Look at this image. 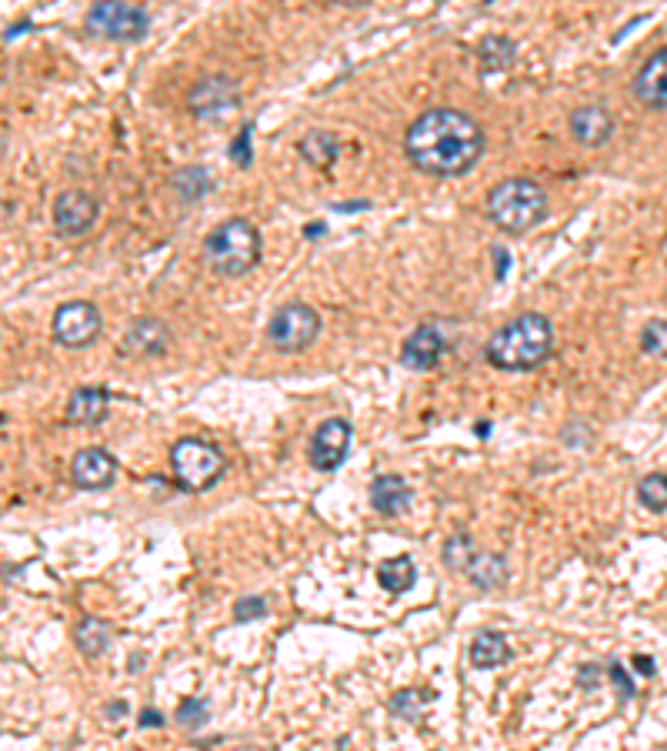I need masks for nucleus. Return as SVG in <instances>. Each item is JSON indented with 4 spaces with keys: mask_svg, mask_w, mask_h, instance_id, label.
<instances>
[{
    "mask_svg": "<svg viewBox=\"0 0 667 751\" xmlns=\"http://www.w3.org/2000/svg\"><path fill=\"white\" fill-rule=\"evenodd\" d=\"M404 154L427 177H461L484 154V130L454 107H431L404 134Z\"/></svg>",
    "mask_w": 667,
    "mask_h": 751,
    "instance_id": "nucleus-1",
    "label": "nucleus"
},
{
    "mask_svg": "<svg viewBox=\"0 0 667 751\" xmlns=\"http://www.w3.org/2000/svg\"><path fill=\"white\" fill-rule=\"evenodd\" d=\"M550 351H554V328L538 311H527L507 321L504 328L494 331V338L484 348L487 361L497 371H534L548 361Z\"/></svg>",
    "mask_w": 667,
    "mask_h": 751,
    "instance_id": "nucleus-2",
    "label": "nucleus"
},
{
    "mask_svg": "<svg viewBox=\"0 0 667 751\" xmlns=\"http://www.w3.org/2000/svg\"><path fill=\"white\" fill-rule=\"evenodd\" d=\"M487 217L504 234H527L548 217V194L531 177H507L487 194Z\"/></svg>",
    "mask_w": 667,
    "mask_h": 751,
    "instance_id": "nucleus-3",
    "label": "nucleus"
},
{
    "mask_svg": "<svg viewBox=\"0 0 667 751\" xmlns=\"http://www.w3.org/2000/svg\"><path fill=\"white\" fill-rule=\"evenodd\" d=\"M260 261V234L258 227L244 217L221 221L211 234L204 237V264L217 278H244Z\"/></svg>",
    "mask_w": 667,
    "mask_h": 751,
    "instance_id": "nucleus-4",
    "label": "nucleus"
},
{
    "mask_svg": "<svg viewBox=\"0 0 667 751\" xmlns=\"http://www.w3.org/2000/svg\"><path fill=\"white\" fill-rule=\"evenodd\" d=\"M227 458L221 455V447H214L211 441H200V437H180L171 447V471H174V482L184 491H207L221 482Z\"/></svg>",
    "mask_w": 667,
    "mask_h": 751,
    "instance_id": "nucleus-5",
    "label": "nucleus"
},
{
    "mask_svg": "<svg viewBox=\"0 0 667 751\" xmlns=\"http://www.w3.org/2000/svg\"><path fill=\"white\" fill-rule=\"evenodd\" d=\"M151 17L144 7L130 4V0H97L94 7L87 11V31L104 40H141L147 37Z\"/></svg>",
    "mask_w": 667,
    "mask_h": 751,
    "instance_id": "nucleus-6",
    "label": "nucleus"
},
{
    "mask_svg": "<svg viewBox=\"0 0 667 751\" xmlns=\"http://www.w3.org/2000/svg\"><path fill=\"white\" fill-rule=\"evenodd\" d=\"M317 334H320V314L311 305H304V301L284 305L268 324V340L281 354L307 351L317 340Z\"/></svg>",
    "mask_w": 667,
    "mask_h": 751,
    "instance_id": "nucleus-7",
    "label": "nucleus"
},
{
    "mask_svg": "<svg viewBox=\"0 0 667 751\" xmlns=\"http://www.w3.org/2000/svg\"><path fill=\"white\" fill-rule=\"evenodd\" d=\"M50 328H54V340L60 348L81 351L101 338V311L91 301H67L54 311Z\"/></svg>",
    "mask_w": 667,
    "mask_h": 751,
    "instance_id": "nucleus-8",
    "label": "nucleus"
},
{
    "mask_svg": "<svg viewBox=\"0 0 667 751\" xmlns=\"http://www.w3.org/2000/svg\"><path fill=\"white\" fill-rule=\"evenodd\" d=\"M188 107L197 120H224L241 107V91L231 77H200L188 91Z\"/></svg>",
    "mask_w": 667,
    "mask_h": 751,
    "instance_id": "nucleus-9",
    "label": "nucleus"
},
{
    "mask_svg": "<svg viewBox=\"0 0 667 751\" xmlns=\"http://www.w3.org/2000/svg\"><path fill=\"white\" fill-rule=\"evenodd\" d=\"M351 424L344 418H328V421L317 424L314 437L307 445V461L314 471H338L347 458V447H351Z\"/></svg>",
    "mask_w": 667,
    "mask_h": 751,
    "instance_id": "nucleus-10",
    "label": "nucleus"
},
{
    "mask_svg": "<svg viewBox=\"0 0 667 751\" xmlns=\"http://www.w3.org/2000/svg\"><path fill=\"white\" fill-rule=\"evenodd\" d=\"M447 354V331L437 321H424L410 331L404 348H400V364L410 371H431L441 364V358Z\"/></svg>",
    "mask_w": 667,
    "mask_h": 751,
    "instance_id": "nucleus-11",
    "label": "nucleus"
},
{
    "mask_svg": "<svg viewBox=\"0 0 667 751\" xmlns=\"http://www.w3.org/2000/svg\"><path fill=\"white\" fill-rule=\"evenodd\" d=\"M101 204L87 190H64L54 200V227L60 237H81L97 224Z\"/></svg>",
    "mask_w": 667,
    "mask_h": 751,
    "instance_id": "nucleus-12",
    "label": "nucleus"
},
{
    "mask_svg": "<svg viewBox=\"0 0 667 751\" xmlns=\"http://www.w3.org/2000/svg\"><path fill=\"white\" fill-rule=\"evenodd\" d=\"M118 478V461L104 447H81L71 461V482L81 491H104Z\"/></svg>",
    "mask_w": 667,
    "mask_h": 751,
    "instance_id": "nucleus-13",
    "label": "nucleus"
},
{
    "mask_svg": "<svg viewBox=\"0 0 667 751\" xmlns=\"http://www.w3.org/2000/svg\"><path fill=\"white\" fill-rule=\"evenodd\" d=\"M634 97L651 110H667V48L641 64V71L634 74Z\"/></svg>",
    "mask_w": 667,
    "mask_h": 751,
    "instance_id": "nucleus-14",
    "label": "nucleus"
},
{
    "mask_svg": "<svg viewBox=\"0 0 667 751\" xmlns=\"http://www.w3.org/2000/svg\"><path fill=\"white\" fill-rule=\"evenodd\" d=\"M567 130H571V137L577 144H584V147H601V144H608L610 134H614V118L608 114V107L584 104L567 118Z\"/></svg>",
    "mask_w": 667,
    "mask_h": 751,
    "instance_id": "nucleus-15",
    "label": "nucleus"
},
{
    "mask_svg": "<svg viewBox=\"0 0 667 751\" xmlns=\"http://www.w3.org/2000/svg\"><path fill=\"white\" fill-rule=\"evenodd\" d=\"M410 484L400 478V474H381V478H374V484H371V508H374L377 515L384 517H398L408 511L410 505Z\"/></svg>",
    "mask_w": 667,
    "mask_h": 751,
    "instance_id": "nucleus-16",
    "label": "nucleus"
},
{
    "mask_svg": "<svg viewBox=\"0 0 667 751\" xmlns=\"http://www.w3.org/2000/svg\"><path fill=\"white\" fill-rule=\"evenodd\" d=\"M110 411V394L107 388H77L67 401V421L77 428H94Z\"/></svg>",
    "mask_w": 667,
    "mask_h": 751,
    "instance_id": "nucleus-17",
    "label": "nucleus"
},
{
    "mask_svg": "<svg viewBox=\"0 0 667 751\" xmlns=\"http://www.w3.org/2000/svg\"><path fill=\"white\" fill-rule=\"evenodd\" d=\"M167 344H171V331L157 317H141L130 324L127 354H134V358H157L167 351Z\"/></svg>",
    "mask_w": 667,
    "mask_h": 751,
    "instance_id": "nucleus-18",
    "label": "nucleus"
},
{
    "mask_svg": "<svg viewBox=\"0 0 667 751\" xmlns=\"http://www.w3.org/2000/svg\"><path fill=\"white\" fill-rule=\"evenodd\" d=\"M511 661V645H507V638L497 632H480L474 641H470V665L480 671H491V668H501V665H507Z\"/></svg>",
    "mask_w": 667,
    "mask_h": 751,
    "instance_id": "nucleus-19",
    "label": "nucleus"
},
{
    "mask_svg": "<svg viewBox=\"0 0 667 751\" xmlns=\"http://www.w3.org/2000/svg\"><path fill=\"white\" fill-rule=\"evenodd\" d=\"M74 645L83 658H101L110 648V624L101 618H83L74 628Z\"/></svg>",
    "mask_w": 667,
    "mask_h": 751,
    "instance_id": "nucleus-20",
    "label": "nucleus"
},
{
    "mask_svg": "<svg viewBox=\"0 0 667 751\" xmlns=\"http://www.w3.org/2000/svg\"><path fill=\"white\" fill-rule=\"evenodd\" d=\"M464 571H468V578L480 588V591L504 588V581H507V564H504V558H497V554H474Z\"/></svg>",
    "mask_w": 667,
    "mask_h": 751,
    "instance_id": "nucleus-21",
    "label": "nucleus"
},
{
    "mask_svg": "<svg viewBox=\"0 0 667 751\" xmlns=\"http://www.w3.org/2000/svg\"><path fill=\"white\" fill-rule=\"evenodd\" d=\"M414 578H417V568H414L408 554H398V558H391V561L377 568V581L391 595H404L408 588H414Z\"/></svg>",
    "mask_w": 667,
    "mask_h": 751,
    "instance_id": "nucleus-22",
    "label": "nucleus"
},
{
    "mask_svg": "<svg viewBox=\"0 0 667 751\" xmlns=\"http://www.w3.org/2000/svg\"><path fill=\"white\" fill-rule=\"evenodd\" d=\"M297 151L304 154L307 164H314V167H320V171H324V167H330L334 161H338L340 147H338V141L330 137L328 130H314V134H307L304 141L297 144Z\"/></svg>",
    "mask_w": 667,
    "mask_h": 751,
    "instance_id": "nucleus-23",
    "label": "nucleus"
},
{
    "mask_svg": "<svg viewBox=\"0 0 667 751\" xmlns=\"http://www.w3.org/2000/svg\"><path fill=\"white\" fill-rule=\"evenodd\" d=\"M211 190V174L204 167H184L174 174V194L180 200H197Z\"/></svg>",
    "mask_w": 667,
    "mask_h": 751,
    "instance_id": "nucleus-24",
    "label": "nucleus"
},
{
    "mask_svg": "<svg viewBox=\"0 0 667 751\" xmlns=\"http://www.w3.org/2000/svg\"><path fill=\"white\" fill-rule=\"evenodd\" d=\"M637 501L654 515L667 511V474H644L637 482Z\"/></svg>",
    "mask_w": 667,
    "mask_h": 751,
    "instance_id": "nucleus-25",
    "label": "nucleus"
},
{
    "mask_svg": "<svg viewBox=\"0 0 667 751\" xmlns=\"http://www.w3.org/2000/svg\"><path fill=\"white\" fill-rule=\"evenodd\" d=\"M641 351L651 358H667V321H647L641 328Z\"/></svg>",
    "mask_w": 667,
    "mask_h": 751,
    "instance_id": "nucleus-26",
    "label": "nucleus"
},
{
    "mask_svg": "<svg viewBox=\"0 0 667 751\" xmlns=\"http://www.w3.org/2000/svg\"><path fill=\"white\" fill-rule=\"evenodd\" d=\"M474 554L478 552H474V544H470L468 535H454V538L444 541V561H447V568H454V571L468 568Z\"/></svg>",
    "mask_w": 667,
    "mask_h": 751,
    "instance_id": "nucleus-27",
    "label": "nucleus"
},
{
    "mask_svg": "<svg viewBox=\"0 0 667 751\" xmlns=\"http://www.w3.org/2000/svg\"><path fill=\"white\" fill-rule=\"evenodd\" d=\"M207 721V702H200V698H184L180 702V708H177V725L184 728H197Z\"/></svg>",
    "mask_w": 667,
    "mask_h": 751,
    "instance_id": "nucleus-28",
    "label": "nucleus"
},
{
    "mask_svg": "<svg viewBox=\"0 0 667 751\" xmlns=\"http://www.w3.org/2000/svg\"><path fill=\"white\" fill-rule=\"evenodd\" d=\"M427 702V694H417V692H400L394 694V702H391V711L400 718H408V721H414V718H421V704Z\"/></svg>",
    "mask_w": 667,
    "mask_h": 751,
    "instance_id": "nucleus-29",
    "label": "nucleus"
},
{
    "mask_svg": "<svg viewBox=\"0 0 667 751\" xmlns=\"http://www.w3.org/2000/svg\"><path fill=\"white\" fill-rule=\"evenodd\" d=\"M264 614H268V601L264 598H241L234 605L237 622H254V618H264Z\"/></svg>",
    "mask_w": 667,
    "mask_h": 751,
    "instance_id": "nucleus-30",
    "label": "nucleus"
},
{
    "mask_svg": "<svg viewBox=\"0 0 667 751\" xmlns=\"http://www.w3.org/2000/svg\"><path fill=\"white\" fill-rule=\"evenodd\" d=\"M250 134H254V128L247 124V128H241V134L234 137V144H231V157H234L241 167H247L250 161H254V154H250Z\"/></svg>",
    "mask_w": 667,
    "mask_h": 751,
    "instance_id": "nucleus-31",
    "label": "nucleus"
},
{
    "mask_svg": "<svg viewBox=\"0 0 667 751\" xmlns=\"http://www.w3.org/2000/svg\"><path fill=\"white\" fill-rule=\"evenodd\" d=\"M608 671H610V681L618 685V694H620V698H624V702H628V698H634V685H631V678L624 675V668H620V665H610Z\"/></svg>",
    "mask_w": 667,
    "mask_h": 751,
    "instance_id": "nucleus-32",
    "label": "nucleus"
},
{
    "mask_svg": "<svg viewBox=\"0 0 667 751\" xmlns=\"http://www.w3.org/2000/svg\"><path fill=\"white\" fill-rule=\"evenodd\" d=\"M597 675H601V668H597V665H584V668H581V675H577V685H581V688H594Z\"/></svg>",
    "mask_w": 667,
    "mask_h": 751,
    "instance_id": "nucleus-33",
    "label": "nucleus"
},
{
    "mask_svg": "<svg viewBox=\"0 0 667 751\" xmlns=\"http://www.w3.org/2000/svg\"><path fill=\"white\" fill-rule=\"evenodd\" d=\"M634 665H637V671H641V675H654V671H657L654 658H647V655H637V658H634Z\"/></svg>",
    "mask_w": 667,
    "mask_h": 751,
    "instance_id": "nucleus-34",
    "label": "nucleus"
},
{
    "mask_svg": "<svg viewBox=\"0 0 667 751\" xmlns=\"http://www.w3.org/2000/svg\"><path fill=\"white\" fill-rule=\"evenodd\" d=\"M141 725H144V728H147V725H151V728H161V725H164V718H161V711H144V715H141Z\"/></svg>",
    "mask_w": 667,
    "mask_h": 751,
    "instance_id": "nucleus-35",
    "label": "nucleus"
},
{
    "mask_svg": "<svg viewBox=\"0 0 667 751\" xmlns=\"http://www.w3.org/2000/svg\"><path fill=\"white\" fill-rule=\"evenodd\" d=\"M340 4H351V7H357V4H367V0H340Z\"/></svg>",
    "mask_w": 667,
    "mask_h": 751,
    "instance_id": "nucleus-36",
    "label": "nucleus"
}]
</instances>
